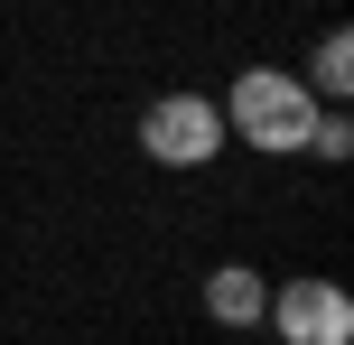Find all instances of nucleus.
I'll return each mask as SVG.
<instances>
[{
	"instance_id": "1",
	"label": "nucleus",
	"mask_w": 354,
	"mask_h": 345,
	"mask_svg": "<svg viewBox=\"0 0 354 345\" xmlns=\"http://www.w3.org/2000/svg\"><path fill=\"white\" fill-rule=\"evenodd\" d=\"M308 122H317L308 75H289V66H252V75H233V103H224V131H233V140L270 149V159H299V149H308Z\"/></svg>"
},
{
	"instance_id": "2",
	"label": "nucleus",
	"mask_w": 354,
	"mask_h": 345,
	"mask_svg": "<svg viewBox=\"0 0 354 345\" xmlns=\"http://www.w3.org/2000/svg\"><path fill=\"white\" fill-rule=\"evenodd\" d=\"M140 149H149V168H205L224 149V112L205 93H159L140 112Z\"/></svg>"
},
{
	"instance_id": "3",
	"label": "nucleus",
	"mask_w": 354,
	"mask_h": 345,
	"mask_svg": "<svg viewBox=\"0 0 354 345\" xmlns=\"http://www.w3.org/2000/svg\"><path fill=\"white\" fill-rule=\"evenodd\" d=\"M261 317L289 345H354V299L336 290V280H289V290H270Z\"/></svg>"
},
{
	"instance_id": "4",
	"label": "nucleus",
	"mask_w": 354,
	"mask_h": 345,
	"mask_svg": "<svg viewBox=\"0 0 354 345\" xmlns=\"http://www.w3.org/2000/svg\"><path fill=\"white\" fill-rule=\"evenodd\" d=\"M205 308L224 317V327H252V317L270 308V290H261V271H243V261H224V271L205 280Z\"/></svg>"
},
{
	"instance_id": "5",
	"label": "nucleus",
	"mask_w": 354,
	"mask_h": 345,
	"mask_svg": "<svg viewBox=\"0 0 354 345\" xmlns=\"http://www.w3.org/2000/svg\"><path fill=\"white\" fill-rule=\"evenodd\" d=\"M308 93H326V103H345V93H354V37H345V28H326V37H317Z\"/></svg>"
},
{
	"instance_id": "6",
	"label": "nucleus",
	"mask_w": 354,
	"mask_h": 345,
	"mask_svg": "<svg viewBox=\"0 0 354 345\" xmlns=\"http://www.w3.org/2000/svg\"><path fill=\"white\" fill-rule=\"evenodd\" d=\"M354 149V122L345 112H317V122H308V159H345Z\"/></svg>"
}]
</instances>
